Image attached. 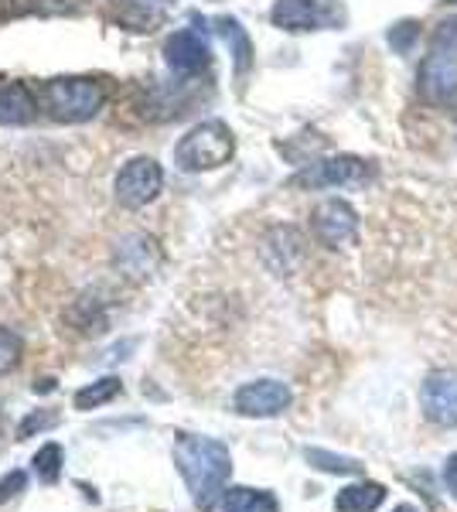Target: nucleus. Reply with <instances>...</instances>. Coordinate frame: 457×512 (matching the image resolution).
<instances>
[{
  "mask_svg": "<svg viewBox=\"0 0 457 512\" xmlns=\"http://www.w3.org/2000/svg\"><path fill=\"white\" fill-rule=\"evenodd\" d=\"M21 355H24L21 335L11 332V328H0V376L14 373L21 366Z\"/></svg>",
  "mask_w": 457,
  "mask_h": 512,
  "instance_id": "nucleus-23",
  "label": "nucleus"
},
{
  "mask_svg": "<svg viewBox=\"0 0 457 512\" xmlns=\"http://www.w3.org/2000/svg\"><path fill=\"white\" fill-rule=\"evenodd\" d=\"M314 239L328 250H345L359 236V216L345 198H324L318 209L311 212Z\"/></svg>",
  "mask_w": 457,
  "mask_h": 512,
  "instance_id": "nucleus-7",
  "label": "nucleus"
},
{
  "mask_svg": "<svg viewBox=\"0 0 457 512\" xmlns=\"http://www.w3.org/2000/svg\"><path fill=\"white\" fill-rule=\"evenodd\" d=\"M417 38H420V24L417 21H403V24H396V28L389 31V45H393L396 52H410Z\"/></svg>",
  "mask_w": 457,
  "mask_h": 512,
  "instance_id": "nucleus-24",
  "label": "nucleus"
},
{
  "mask_svg": "<svg viewBox=\"0 0 457 512\" xmlns=\"http://www.w3.org/2000/svg\"><path fill=\"white\" fill-rule=\"evenodd\" d=\"M420 93L437 106H447L457 96V52L430 45L427 62L420 65Z\"/></svg>",
  "mask_w": 457,
  "mask_h": 512,
  "instance_id": "nucleus-9",
  "label": "nucleus"
},
{
  "mask_svg": "<svg viewBox=\"0 0 457 512\" xmlns=\"http://www.w3.org/2000/svg\"><path fill=\"white\" fill-rule=\"evenodd\" d=\"M174 465L185 478L191 502L198 509H212L215 499L226 492V482L232 475V454L215 437L181 434L174 441Z\"/></svg>",
  "mask_w": 457,
  "mask_h": 512,
  "instance_id": "nucleus-1",
  "label": "nucleus"
},
{
  "mask_svg": "<svg viewBox=\"0 0 457 512\" xmlns=\"http://www.w3.org/2000/svg\"><path fill=\"white\" fill-rule=\"evenodd\" d=\"M164 59L174 72L181 76H195V72L209 69L212 62V52H209V41H205L198 31H174V35L164 41Z\"/></svg>",
  "mask_w": 457,
  "mask_h": 512,
  "instance_id": "nucleus-12",
  "label": "nucleus"
},
{
  "mask_svg": "<svg viewBox=\"0 0 457 512\" xmlns=\"http://www.w3.org/2000/svg\"><path fill=\"white\" fill-rule=\"evenodd\" d=\"M382 502H386V489H382L379 482H359L338 492L335 509L338 512H376Z\"/></svg>",
  "mask_w": 457,
  "mask_h": 512,
  "instance_id": "nucleus-17",
  "label": "nucleus"
},
{
  "mask_svg": "<svg viewBox=\"0 0 457 512\" xmlns=\"http://www.w3.org/2000/svg\"><path fill=\"white\" fill-rule=\"evenodd\" d=\"M24 485H28L24 472H11L4 482H0V502H7V499H14L18 492H24Z\"/></svg>",
  "mask_w": 457,
  "mask_h": 512,
  "instance_id": "nucleus-27",
  "label": "nucleus"
},
{
  "mask_svg": "<svg viewBox=\"0 0 457 512\" xmlns=\"http://www.w3.org/2000/svg\"><path fill=\"white\" fill-rule=\"evenodd\" d=\"M110 18L120 24V28L140 31V35H144V31H154L157 24L164 21V11H157V7H151V4H140V0H127V4L113 7Z\"/></svg>",
  "mask_w": 457,
  "mask_h": 512,
  "instance_id": "nucleus-18",
  "label": "nucleus"
},
{
  "mask_svg": "<svg viewBox=\"0 0 457 512\" xmlns=\"http://www.w3.org/2000/svg\"><path fill=\"white\" fill-rule=\"evenodd\" d=\"M222 512H280V502L267 489L236 485V489L222 492Z\"/></svg>",
  "mask_w": 457,
  "mask_h": 512,
  "instance_id": "nucleus-16",
  "label": "nucleus"
},
{
  "mask_svg": "<svg viewBox=\"0 0 457 512\" xmlns=\"http://www.w3.org/2000/svg\"><path fill=\"white\" fill-rule=\"evenodd\" d=\"M263 260L277 277L294 274V267L304 260V239L294 226H273L263 236Z\"/></svg>",
  "mask_w": 457,
  "mask_h": 512,
  "instance_id": "nucleus-13",
  "label": "nucleus"
},
{
  "mask_svg": "<svg viewBox=\"0 0 457 512\" xmlns=\"http://www.w3.org/2000/svg\"><path fill=\"white\" fill-rule=\"evenodd\" d=\"M236 154V137L222 120H205L198 127H191L185 137L174 147V164L188 175H198V171H215L222 164L232 161Z\"/></svg>",
  "mask_w": 457,
  "mask_h": 512,
  "instance_id": "nucleus-3",
  "label": "nucleus"
},
{
  "mask_svg": "<svg viewBox=\"0 0 457 512\" xmlns=\"http://www.w3.org/2000/svg\"><path fill=\"white\" fill-rule=\"evenodd\" d=\"M65 321L76 328L79 335H103L110 318H106V301L93 291L79 294L76 301L65 308Z\"/></svg>",
  "mask_w": 457,
  "mask_h": 512,
  "instance_id": "nucleus-15",
  "label": "nucleus"
},
{
  "mask_svg": "<svg viewBox=\"0 0 457 512\" xmlns=\"http://www.w3.org/2000/svg\"><path fill=\"white\" fill-rule=\"evenodd\" d=\"M372 178H376V164L355 158V154H338V158L307 164L287 185L301 188V192H318V188H359L369 185Z\"/></svg>",
  "mask_w": 457,
  "mask_h": 512,
  "instance_id": "nucleus-4",
  "label": "nucleus"
},
{
  "mask_svg": "<svg viewBox=\"0 0 457 512\" xmlns=\"http://www.w3.org/2000/svg\"><path fill=\"white\" fill-rule=\"evenodd\" d=\"M430 45L434 48H451V52H457V18L451 21H440L434 38H430Z\"/></svg>",
  "mask_w": 457,
  "mask_h": 512,
  "instance_id": "nucleus-26",
  "label": "nucleus"
},
{
  "mask_svg": "<svg viewBox=\"0 0 457 512\" xmlns=\"http://www.w3.org/2000/svg\"><path fill=\"white\" fill-rule=\"evenodd\" d=\"M113 263L120 267V274H127L130 280H147L161 263V246H157L154 236L134 233V236H123L116 243V256Z\"/></svg>",
  "mask_w": 457,
  "mask_h": 512,
  "instance_id": "nucleus-11",
  "label": "nucleus"
},
{
  "mask_svg": "<svg viewBox=\"0 0 457 512\" xmlns=\"http://www.w3.org/2000/svg\"><path fill=\"white\" fill-rule=\"evenodd\" d=\"M270 21L280 31H335L348 21L342 0H277Z\"/></svg>",
  "mask_w": 457,
  "mask_h": 512,
  "instance_id": "nucleus-5",
  "label": "nucleus"
},
{
  "mask_svg": "<svg viewBox=\"0 0 457 512\" xmlns=\"http://www.w3.org/2000/svg\"><path fill=\"white\" fill-rule=\"evenodd\" d=\"M396 512H413V509H396Z\"/></svg>",
  "mask_w": 457,
  "mask_h": 512,
  "instance_id": "nucleus-29",
  "label": "nucleus"
},
{
  "mask_svg": "<svg viewBox=\"0 0 457 512\" xmlns=\"http://www.w3.org/2000/svg\"><path fill=\"white\" fill-rule=\"evenodd\" d=\"M444 482H447V489H451V495L457 499V454H451V458H447V465H444Z\"/></svg>",
  "mask_w": 457,
  "mask_h": 512,
  "instance_id": "nucleus-28",
  "label": "nucleus"
},
{
  "mask_svg": "<svg viewBox=\"0 0 457 512\" xmlns=\"http://www.w3.org/2000/svg\"><path fill=\"white\" fill-rule=\"evenodd\" d=\"M215 24H219L222 38L229 41L232 55H236V72H239V76H246V72H249V65H253V45H249V38H246L243 24H239V21H232V18H219Z\"/></svg>",
  "mask_w": 457,
  "mask_h": 512,
  "instance_id": "nucleus-19",
  "label": "nucleus"
},
{
  "mask_svg": "<svg viewBox=\"0 0 457 512\" xmlns=\"http://www.w3.org/2000/svg\"><path fill=\"white\" fill-rule=\"evenodd\" d=\"M41 103L38 96L31 93L28 82L21 79H7L0 82V123L4 127H24V123H31L38 117Z\"/></svg>",
  "mask_w": 457,
  "mask_h": 512,
  "instance_id": "nucleus-14",
  "label": "nucleus"
},
{
  "mask_svg": "<svg viewBox=\"0 0 457 512\" xmlns=\"http://www.w3.org/2000/svg\"><path fill=\"white\" fill-rule=\"evenodd\" d=\"M120 393H123L120 379L106 376V379H99V383H93V386H82V390L76 393V410H96V407H103V403H113Z\"/></svg>",
  "mask_w": 457,
  "mask_h": 512,
  "instance_id": "nucleus-20",
  "label": "nucleus"
},
{
  "mask_svg": "<svg viewBox=\"0 0 457 512\" xmlns=\"http://www.w3.org/2000/svg\"><path fill=\"white\" fill-rule=\"evenodd\" d=\"M38 103L55 123H86L106 106V86L93 76H55L41 82Z\"/></svg>",
  "mask_w": 457,
  "mask_h": 512,
  "instance_id": "nucleus-2",
  "label": "nucleus"
},
{
  "mask_svg": "<svg viewBox=\"0 0 457 512\" xmlns=\"http://www.w3.org/2000/svg\"><path fill=\"white\" fill-rule=\"evenodd\" d=\"M304 458L311 461V468L318 472H328V475H359L362 465L355 458H345V454H331L324 448H307Z\"/></svg>",
  "mask_w": 457,
  "mask_h": 512,
  "instance_id": "nucleus-21",
  "label": "nucleus"
},
{
  "mask_svg": "<svg viewBox=\"0 0 457 512\" xmlns=\"http://www.w3.org/2000/svg\"><path fill=\"white\" fill-rule=\"evenodd\" d=\"M55 414H48V410H38V414H31V417H24L21 420V427H18V441H28L35 431H48V427H55Z\"/></svg>",
  "mask_w": 457,
  "mask_h": 512,
  "instance_id": "nucleus-25",
  "label": "nucleus"
},
{
  "mask_svg": "<svg viewBox=\"0 0 457 512\" xmlns=\"http://www.w3.org/2000/svg\"><path fill=\"white\" fill-rule=\"evenodd\" d=\"M420 407L427 420L437 427H457V373L454 369H437L423 379Z\"/></svg>",
  "mask_w": 457,
  "mask_h": 512,
  "instance_id": "nucleus-10",
  "label": "nucleus"
},
{
  "mask_svg": "<svg viewBox=\"0 0 457 512\" xmlns=\"http://www.w3.org/2000/svg\"><path fill=\"white\" fill-rule=\"evenodd\" d=\"M31 465H35V472H38L41 482L55 485L58 475H62L65 454H62V448H58V444H45V448H38V454H35V461H31Z\"/></svg>",
  "mask_w": 457,
  "mask_h": 512,
  "instance_id": "nucleus-22",
  "label": "nucleus"
},
{
  "mask_svg": "<svg viewBox=\"0 0 457 512\" xmlns=\"http://www.w3.org/2000/svg\"><path fill=\"white\" fill-rule=\"evenodd\" d=\"M290 403H294V393L280 379H253V383L239 386L236 396H232V407L243 417H280Z\"/></svg>",
  "mask_w": 457,
  "mask_h": 512,
  "instance_id": "nucleus-8",
  "label": "nucleus"
},
{
  "mask_svg": "<svg viewBox=\"0 0 457 512\" xmlns=\"http://www.w3.org/2000/svg\"><path fill=\"white\" fill-rule=\"evenodd\" d=\"M161 188H164V171L147 154L130 158L113 181V195L123 209H144V205H151L161 195Z\"/></svg>",
  "mask_w": 457,
  "mask_h": 512,
  "instance_id": "nucleus-6",
  "label": "nucleus"
}]
</instances>
